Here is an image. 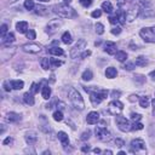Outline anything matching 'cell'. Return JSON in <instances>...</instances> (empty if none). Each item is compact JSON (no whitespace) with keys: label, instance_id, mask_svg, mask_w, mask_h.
I'll return each instance as SVG.
<instances>
[{"label":"cell","instance_id":"38","mask_svg":"<svg viewBox=\"0 0 155 155\" xmlns=\"http://www.w3.org/2000/svg\"><path fill=\"white\" fill-rule=\"evenodd\" d=\"M134 81L136 83H139V84H143L145 81V78L143 75H139V74H136L134 75Z\"/></svg>","mask_w":155,"mask_h":155},{"label":"cell","instance_id":"49","mask_svg":"<svg viewBox=\"0 0 155 155\" xmlns=\"http://www.w3.org/2000/svg\"><path fill=\"white\" fill-rule=\"evenodd\" d=\"M109 22H110L112 24H116V23L119 22L118 16H116V15H115V16H110V17H109Z\"/></svg>","mask_w":155,"mask_h":155},{"label":"cell","instance_id":"45","mask_svg":"<svg viewBox=\"0 0 155 155\" xmlns=\"http://www.w3.org/2000/svg\"><path fill=\"white\" fill-rule=\"evenodd\" d=\"M101 15H102V11H101V10H95L91 13V16L93 18H98V17H101Z\"/></svg>","mask_w":155,"mask_h":155},{"label":"cell","instance_id":"39","mask_svg":"<svg viewBox=\"0 0 155 155\" xmlns=\"http://www.w3.org/2000/svg\"><path fill=\"white\" fill-rule=\"evenodd\" d=\"M25 35H27V38L28 39H30V40H33V39H35V37H37V34H35V32L33 30V29H29L28 32L25 33Z\"/></svg>","mask_w":155,"mask_h":155},{"label":"cell","instance_id":"19","mask_svg":"<svg viewBox=\"0 0 155 155\" xmlns=\"http://www.w3.org/2000/svg\"><path fill=\"white\" fill-rule=\"evenodd\" d=\"M58 139L61 141V143H62V145H69V138H68V134H67L65 132H63V131H59L58 132Z\"/></svg>","mask_w":155,"mask_h":155},{"label":"cell","instance_id":"55","mask_svg":"<svg viewBox=\"0 0 155 155\" xmlns=\"http://www.w3.org/2000/svg\"><path fill=\"white\" fill-rule=\"evenodd\" d=\"M81 150H83L84 153H87V152H90V147H89V145H84V147L81 148Z\"/></svg>","mask_w":155,"mask_h":155},{"label":"cell","instance_id":"51","mask_svg":"<svg viewBox=\"0 0 155 155\" xmlns=\"http://www.w3.org/2000/svg\"><path fill=\"white\" fill-rule=\"evenodd\" d=\"M12 142H13V139H12L11 137H8V138H6L4 142H3V144H4V145H8V144H11Z\"/></svg>","mask_w":155,"mask_h":155},{"label":"cell","instance_id":"58","mask_svg":"<svg viewBox=\"0 0 155 155\" xmlns=\"http://www.w3.org/2000/svg\"><path fill=\"white\" fill-rule=\"evenodd\" d=\"M4 89H5L6 91H11L10 87H8V83H4Z\"/></svg>","mask_w":155,"mask_h":155},{"label":"cell","instance_id":"44","mask_svg":"<svg viewBox=\"0 0 155 155\" xmlns=\"http://www.w3.org/2000/svg\"><path fill=\"white\" fill-rule=\"evenodd\" d=\"M133 68H134V63H132V62H127L124 65V69H127V70H132Z\"/></svg>","mask_w":155,"mask_h":155},{"label":"cell","instance_id":"23","mask_svg":"<svg viewBox=\"0 0 155 155\" xmlns=\"http://www.w3.org/2000/svg\"><path fill=\"white\" fill-rule=\"evenodd\" d=\"M116 75H118L116 68H114V67H109V68H107V70H105V76H107V78L114 79Z\"/></svg>","mask_w":155,"mask_h":155},{"label":"cell","instance_id":"32","mask_svg":"<svg viewBox=\"0 0 155 155\" xmlns=\"http://www.w3.org/2000/svg\"><path fill=\"white\" fill-rule=\"evenodd\" d=\"M83 80H85V81H90V80L92 79V72L90 69H86L84 73H83Z\"/></svg>","mask_w":155,"mask_h":155},{"label":"cell","instance_id":"57","mask_svg":"<svg viewBox=\"0 0 155 155\" xmlns=\"http://www.w3.org/2000/svg\"><path fill=\"white\" fill-rule=\"evenodd\" d=\"M149 76L154 80V81H155V70H153V72H150V74H149Z\"/></svg>","mask_w":155,"mask_h":155},{"label":"cell","instance_id":"2","mask_svg":"<svg viewBox=\"0 0 155 155\" xmlns=\"http://www.w3.org/2000/svg\"><path fill=\"white\" fill-rule=\"evenodd\" d=\"M53 12L58 15L59 17H63V18H72V17H76V11L74 10L73 8L68 4H57L52 8Z\"/></svg>","mask_w":155,"mask_h":155},{"label":"cell","instance_id":"63","mask_svg":"<svg viewBox=\"0 0 155 155\" xmlns=\"http://www.w3.org/2000/svg\"><path fill=\"white\" fill-rule=\"evenodd\" d=\"M13 1H16V0H10V3H13Z\"/></svg>","mask_w":155,"mask_h":155},{"label":"cell","instance_id":"16","mask_svg":"<svg viewBox=\"0 0 155 155\" xmlns=\"http://www.w3.org/2000/svg\"><path fill=\"white\" fill-rule=\"evenodd\" d=\"M35 13H37V15H39V16L45 17V16H49L50 15V10H49V8H46V6L38 5L37 8H35Z\"/></svg>","mask_w":155,"mask_h":155},{"label":"cell","instance_id":"28","mask_svg":"<svg viewBox=\"0 0 155 155\" xmlns=\"http://www.w3.org/2000/svg\"><path fill=\"white\" fill-rule=\"evenodd\" d=\"M62 41L65 44V45H69L72 44V35L69 32H64L63 35H62Z\"/></svg>","mask_w":155,"mask_h":155},{"label":"cell","instance_id":"53","mask_svg":"<svg viewBox=\"0 0 155 155\" xmlns=\"http://www.w3.org/2000/svg\"><path fill=\"white\" fill-rule=\"evenodd\" d=\"M112 96H113L114 98H118V97L120 96V92H119V91H115V90H114V91L112 92Z\"/></svg>","mask_w":155,"mask_h":155},{"label":"cell","instance_id":"29","mask_svg":"<svg viewBox=\"0 0 155 155\" xmlns=\"http://www.w3.org/2000/svg\"><path fill=\"white\" fill-rule=\"evenodd\" d=\"M102 10H104L107 13H110L113 11V5L110 1H104L102 4Z\"/></svg>","mask_w":155,"mask_h":155},{"label":"cell","instance_id":"37","mask_svg":"<svg viewBox=\"0 0 155 155\" xmlns=\"http://www.w3.org/2000/svg\"><path fill=\"white\" fill-rule=\"evenodd\" d=\"M24 8L27 10H33L34 9V1H33V0H25L24 1Z\"/></svg>","mask_w":155,"mask_h":155},{"label":"cell","instance_id":"15","mask_svg":"<svg viewBox=\"0 0 155 155\" xmlns=\"http://www.w3.org/2000/svg\"><path fill=\"white\" fill-rule=\"evenodd\" d=\"M37 141H38V136H37V133L34 131H30V132H28L25 134V142L28 143L29 145L35 144Z\"/></svg>","mask_w":155,"mask_h":155},{"label":"cell","instance_id":"27","mask_svg":"<svg viewBox=\"0 0 155 155\" xmlns=\"http://www.w3.org/2000/svg\"><path fill=\"white\" fill-rule=\"evenodd\" d=\"M116 16H118V19H119V22L121 24L126 23V12L124 10H119L118 13H116Z\"/></svg>","mask_w":155,"mask_h":155},{"label":"cell","instance_id":"6","mask_svg":"<svg viewBox=\"0 0 155 155\" xmlns=\"http://www.w3.org/2000/svg\"><path fill=\"white\" fill-rule=\"evenodd\" d=\"M95 132H96L97 138L99 141H102V142H109V141L112 139V134L105 129V126H97Z\"/></svg>","mask_w":155,"mask_h":155},{"label":"cell","instance_id":"33","mask_svg":"<svg viewBox=\"0 0 155 155\" xmlns=\"http://www.w3.org/2000/svg\"><path fill=\"white\" fill-rule=\"evenodd\" d=\"M139 105L142 108H148L149 107V98L148 97H141L139 98Z\"/></svg>","mask_w":155,"mask_h":155},{"label":"cell","instance_id":"46","mask_svg":"<svg viewBox=\"0 0 155 155\" xmlns=\"http://www.w3.org/2000/svg\"><path fill=\"white\" fill-rule=\"evenodd\" d=\"M131 119H132L133 121H139L141 119H142V115H139V114H134V113H132V114H131Z\"/></svg>","mask_w":155,"mask_h":155},{"label":"cell","instance_id":"54","mask_svg":"<svg viewBox=\"0 0 155 155\" xmlns=\"http://www.w3.org/2000/svg\"><path fill=\"white\" fill-rule=\"evenodd\" d=\"M126 4V0H118V5L119 8H121V6H124Z\"/></svg>","mask_w":155,"mask_h":155},{"label":"cell","instance_id":"22","mask_svg":"<svg viewBox=\"0 0 155 155\" xmlns=\"http://www.w3.org/2000/svg\"><path fill=\"white\" fill-rule=\"evenodd\" d=\"M16 29H17V32L18 33H27L28 32V23L27 22H18L17 24H16Z\"/></svg>","mask_w":155,"mask_h":155},{"label":"cell","instance_id":"8","mask_svg":"<svg viewBox=\"0 0 155 155\" xmlns=\"http://www.w3.org/2000/svg\"><path fill=\"white\" fill-rule=\"evenodd\" d=\"M115 121H116L118 127H119L120 131H123V132H129V131H131V126H132V125L130 124V121L127 120L126 118L120 116V115H116V116H115Z\"/></svg>","mask_w":155,"mask_h":155},{"label":"cell","instance_id":"62","mask_svg":"<svg viewBox=\"0 0 155 155\" xmlns=\"http://www.w3.org/2000/svg\"><path fill=\"white\" fill-rule=\"evenodd\" d=\"M153 107H154V108H155V98H154V99H153Z\"/></svg>","mask_w":155,"mask_h":155},{"label":"cell","instance_id":"4","mask_svg":"<svg viewBox=\"0 0 155 155\" xmlns=\"http://www.w3.org/2000/svg\"><path fill=\"white\" fill-rule=\"evenodd\" d=\"M139 35L145 43H155V27H147L141 29Z\"/></svg>","mask_w":155,"mask_h":155},{"label":"cell","instance_id":"21","mask_svg":"<svg viewBox=\"0 0 155 155\" xmlns=\"http://www.w3.org/2000/svg\"><path fill=\"white\" fill-rule=\"evenodd\" d=\"M23 101H24V103H27L28 105H33L34 104V97H33V93L32 92H25L23 95Z\"/></svg>","mask_w":155,"mask_h":155},{"label":"cell","instance_id":"3","mask_svg":"<svg viewBox=\"0 0 155 155\" xmlns=\"http://www.w3.org/2000/svg\"><path fill=\"white\" fill-rule=\"evenodd\" d=\"M69 99H70V102H72L73 107L75 108V109L84 110L85 102H84L81 95H80V93L75 89H74V87H70V89H69Z\"/></svg>","mask_w":155,"mask_h":155},{"label":"cell","instance_id":"41","mask_svg":"<svg viewBox=\"0 0 155 155\" xmlns=\"http://www.w3.org/2000/svg\"><path fill=\"white\" fill-rule=\"evenodd\" d=\"M50 62H51V64H52L53 67H59V65H62V62H61V61H58V59H55V58H51Z\"/></svg>","mask_w":155,"mask_h":155},{"label":"cell","instance_id":"11","mask_svg":"<svg viewBox=\"0 0 155 155\" xmlns=\"http://www.w3.org/2000/svg\"><path fill=\"white\" fill-rule=\"evenodd\" d=\"M131 148H132V152H142V150H145V143L143 139L141 138H136L133 139L131 142Z\"/></svg>","mask_w":155,"mask_h":155},{"label":"cell","instance_id":"40","mask_svg":"<svg viewBox=\"0 0 155 155\" xmlns=\"http://www.w3.org/2000/svg\"><path fill=\"white\" fill-rule=\"evenodd\" d=\"M79 1L84 8H89V6H91V4H92V0H79Z\"/></svg>","mask_w":155,"mask_h":155},{"label":"cell","instance_id":"61","mask_svg":"<svg viewBox=\"0 0 155 155\" xmlns=\"http://www.w3.org/2000/svg\"><path fill=\"white\" fill-rule=\"evenodd\" d=\"M39 1H43V3H48V1H50V0H39Z\"/></svg>","mask_w":155,"mask_h":155},{"label":"cell","instance_id":"52","mask_svg":"<svg viewBox=\"0 0 155 155\" xmlns=\"http://www.w3.org/2000/svg\"><path fill=\"white\" fill-rule=\"evenodd\" d=\"M90 55H91V51H85V52H83V53H81V56H80V58H85V57L90 56Z\"/></svg>","mask_w":155,"mask_h":155},{"label":"cell","instance_id":"30","mask_svg":"<svg viewBox=\"0 0 155 155\" xmlns=\"http://www.w3.org/2000/svg\"><path fill=\"white\" fill-rule=\"evenodd\" d=\"M148 64V61L147 58H144L143 56H139L136 58V65H139V67H145Z\"/></svg>","mask_w":155,"mask_h":155},{"label":"cell","instance_id":"31","mask_svg":"<svg viewBox=\"0 0 155 155\" xmlns=\"http://www.w3.org/2000/svg\"><path fill=\"white\" fill-rule=\"evenodd\" d=\"M40 64H41V68H43V69L48 70V69L50 68V64H51V62L49 61V58L44 57V58H41V61H40Z\"/></svg>","mask_w":155,"mask_h":155},{"label":"cell","instance_id":"5","mask_svg":"<svg viewBox=\"0 0 155 155\" xmlns=\"http://www.w3.org/2000/svg\"><path fill=\"white\" fill-rule=\"evenodd\" d=\"M86 45H87L86 40H84V39L78 40V43L75 44V46H74V48L72 49V51H70V57L72 58L80 57L81 56V53H83V51L86 49Z\"/></svg>","mask_w":155,"mask_h":155},{"label":"cell","instance_id":"59","mask_svg":"<svg viewBox=\"0 0 155 155\" xmlns=\"http://www.w3.org/2000/svg\"><path fill=\"white\" fill-rule=\"evenodd\" d=\"M63 1H64V4H68V5H69V4L72 3V0H63Z\"/></svg>","mask_w":155,"mask_h":155},{"label":"cell","instance_id":"25","mask_svg":"<svg viewBox=\"0 0 155 155\" xmlns=\"http://www.w3.org/2000/svg\"><path fill=\"white\" fill-rule=\"evenodd\" d=\"M41 95L45 99H49L50 96H51V89H50V86L49 85H45L43 87V90H41Z\"/></svg>","mask_w":155,"mask_h":155},{"label":"cell","instance_id":"60","mask_svg":"<svg viewBox=\"0 0 155 155\" xmlns=\"http://www.w3.org/2000/svg\"><path fill=\"white\" fill-rule=\"evenodd\" d=\"M93 152H95V153H101V149H98V148H96V149H93Z\"/></svg>","mask_w":155,"mask_h":155},{"label":"cell","instance_id":"18","mask_svg":"<svg viewBox=\"0 0 155 155\" xmlns=\"http://www.w3.org/2000/svg\"><path fill=\"white\" fill-rule=\"evenodd\" d=\"M21 115L19 114H17V113H13V112H11V113H9L8 115H6V120L9 121V123H18V121H21Z\"/></svg>","mask_w":155,"mask_h":155},{"label":"cell","instance_id":"47","mask_svg":"<svg viewBox=\"0 0 155 155\" xmlns=\"http://www.w3.org/2000/svg\"><path fill=\"white\" fill-rule=\"evenodd\" d=\"M121 33V28L120 27H114V28L112 29V34H114V35H119Z\"/></svg>","mask_w":155,"mask_h":155},{"label":"cell","instance_id":"36","mask_svg":"<svg viewBox=\"0 0 155 155\" xmlns=\"http://www.w3.org/2000/svg\"><path fill=\"white\" fill-rule=\"evenodd\" d=\"M143 124H141V123H136V121H134L133 123V125L131 126V130H133V131H139V130H143Z\"/></svg>","mask_w":155,"mask_h":155},{"label":"cell","instance_id":"34","mask_svg":"<svg viewBox=\"0 0 155 155\" xmlns=\"http://www.w3.org/2000/svg\"><path fill=\"white\" fill-rule=\"evenodd\" d=\"M95 28H96V33H97V34H99V35H102L104 33V25L102 23H96Z\"/></svg>","mask_w":155,"mask_h":155},{"label":"cell","instance_id":"9","mask_svg":"<svg viewBox=\"0 0 155 155\" xmlns=\"http://www.w3.org/2000/svg\"><path fill=\"white\" fill-rule=\"evenodd\" d=\"M22 50L24 52L35 55V53H39L40 51H41V46H40L39 44H35V43H28V44H24L22 46Z\"/></svg>","mask_w":155,"mask_h":155},{"label":"cell","instance_id":"35","mask_svg":"<svg viewBox=\"0 0 155 155\" xmlns=\"http://www.w3.org/2000/svg\"><path fill=\"white\" fill-rule=\"evenodd\" d=\"M53 119H55L56 121H62L63 120V113L62 110H57L53 113Z\"/></svg>","mask_w":155,"mask_h":155},{"label":"cell","instance_id":"43","mask_svg":"<svg viewBox=\"0 0 155 155\" xmlns=\"http://www.w3.org/2000/svg\"><path fill=\"white\" fill-rule=\"evenodd\" d=\"M39 91V85L37 83H33L32 84V89H30V92L32 93H37Z\"/></svg>","mask_w":155,"mask_h":155},{"label":"cell","instance_id":"20","mask_svg":"<svg viewBox=\"0 0 155 155\" xmlns=\"http://www.w3.org/2000/svg\"><path fill=\"white\" fill-rule=\"evenodd\" d=\"M48 52L50 53V55H53V56H62L64 55V52L63 50L59 48V46H55V48H50L48 50Z\"/></svg>","mask_w":155,"mask_h":155},{"label":"cell","instance_id":"17","mask_svg":"<svg viewBox=\"0 0 155 155\" xmlns=\"http://www.w3.org/2000/svg\"><path fill=\"white\" fill-rule=\"evenodd\" d=\"M1 41H3L4 46H10L11 43L15 41V35H13V33H8L5 37L1 38Z\"/></svg>","mask_w":155,"mask_h":155},{"label":"cell","instance_id":"7","mask_svg":"<svg viewBox=\"0 0 155 155\" xmlns=\"http://www.w3.org/2000/svg\"><path fill=\"white\" fill-rule=\"evenodd\" d=\"M124 109V104L118 99H114L108 105V112H109L112 115H120L121 112Z\"/></svg>","mask_w":155,"mask_h":155},{"label":"cell","instance_id":"10","mask_svg":"<svg viewBox=\"0 0 155 155\" xmlns=\"http://www.w3.org/2000/svg\"><path fill=\"white\" fill-rule=\"evenodd\" d=\"M61 24H62V23H61V21H58V19H52L51 22H49L48 27H46V33L50 34V35L55 34L56 32H58Z\"/></svg>","mask_w":155,"mask_h":155},{"label":"cell","instance_id":"26","mask_svg":"<svg viewBox=\"0 0 155 155\" xmlns=\"http://www.w3.org/2000/svg\"><path fill=\"white\" fill-rule=\"evenodd\" d=\"M115 57H116V59L119 61V62H125V61L127 59V53L125 51H118L115 53Z\"/></svg>","mask_w":155,"mask_h":155},{"label":"cell","instance_id":"13","mask_svg":"<svg viewBox=\"0 0 155 155\" xmlns=\"http://www.w3.org/2000/svg\"><path fill=\"white\" fill-rule=\"evenodd\" d=\"M86 121L89 125H95L99 121V114L97 112H91L89 113V115L86 118Z\"/></svg>","mask_w":155,"mask_h":155},{"label":"cell","instance_id":"50","mask_svg":"<svg viewBox=\"0 0 155 155\" xmlns=\"http://www.w3.org/2000/svg\"><path fill=\"white\" fill-rule=\"evenodd\" d=\"M115 144H116V147L121 148V147H124V145H125V142H124L123 139H120V138H116V139H115Z\"/></svg>","mask_w":155,"mask_h":155},{"label":"cell","instance_id":"12","mask_svg":"<svg viewBox=\"0 0 155 155\" xmlns=\"http://www.w3.org/2000/svg\"><path fill=\"white\" fill-rule=\"evenodd\" d=\"M139 11H141V10H138L137 6H136V8H134V6H133V8H131L129 11L126 12V19H127L129 22H132L133 19H136V17L138 16Z\"/></svg>","mask_w":155,"mask_h":155},{"label":"cell","instance_id":"14","mask_svg":"<svg viewBox=\"0 0 155 155\" xmlns=\"http://www.w3.org/2000/svg\"><path fill=\"white\" fill-rule=\"evenodd\" d=\"M104 51L108 55H115L116 53V44L113 41H107L104 44Z\"/></svg>","mask_w":155,"mask_h":155},{"label":"cell","instance_id":"1","mask_svg":"<svg viewBox=\"0 0 155 155\" xmlns=\"http://www.w3.org/2000/svg\"><path fill=\"white\" fill-rule=\"evenodd\" d=\"M84 90L90 93V101H91V103L93 105L99 104L108 96V91L107 90L97 89V87H84Z\"/></svg>","mask_w":155,"mask_h":155},{"label":"cell","instance_id":"24","mask_svg":"<svg viewBox=\"0 0 155 155\" xmlns=\"http://www.w3.org/2000/svg\"><path fill=\"white\" fill-rule=\"evenodd\" d=\"M10 85H11L12 89H15V90H21V89H23L24 83L22 81V80H11V81H10Z\"/></svg>","mask_w":155,"mask_h":155},{"label":"cell","instance_id":"42","mask_svg":"<svg viewBox=\"0 0 155 155\" xmlns=\"http://www.w3.org/2000/svg\"><path fill=\"white\" fill-rule=\"evenodd\" d=\"M8 28H9L8 24H3L1 25V30H0V32H1V38L8 34Z\"/></svg>","mask_w":155,"mask_h":155},{"label":"cell","instance_id":"48","mask_svg":"<svg viewBox=\"0 0 155 155\" xmlns=\"http://www.w3.org/2000/svg\"><path fill=\"white\" fill-rule=\"evenodd\" d=\"M90 134H91V132H90L89 130H87V131H85V132L81 134V139H83V141L89 139V138H90Z\"/></svg>","mask_w":155,"mask_h":155},{"label":"cell","instance_id":"56","mask_svg":"<svg viewBox=\"0 0 155 155\" xmlns=\"http://www.w3.org/2000/svg\"><path fill=\"white\" fill-rule=\"evenodd\" d=\"M139 3H141V5H143V6L149 5V1H148V0H139Z\"/></svg>","mask_w":155,"mask_h":155}]
</instances>
